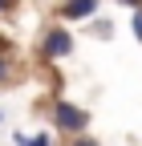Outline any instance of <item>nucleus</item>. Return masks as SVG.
<instances>
[{
    "label": "nucleus",
    "mask_w": 142,
    "mask_h": 146,
    "mask_svg": "<svg viewBox=\"0 0 142 146\" xmlns=\"http://www.w3.org/2000/svg\"><path fill=\"white\" fill-rule=\"evenodd\" d=\"M49 122H53V130L57 134H85L90 130V114H85L81 106H73V102H65V98H57L49 106Z\"/></svg>",
    "instance_id": "1"
},
{
    "label": "nucleus",
    "mask_w": 142,
    "mask_h": 146,
    "mask_svg": "<svg viewBox=\"0 0 142 146\" xmlns=\"http://www.w3.org/2000/svg\"><path fill=\"white\" fill-rule=\"evenodd\" d=\"M41 49H45V57H49V61H61V57H69V53H73V33H69L65 25H53V29L45 33Z\"/></svg>",
    "instance_id": "2"
},
{
    "label": "nucleus",
    "mask_w": 142,
    "mask_h": 146,
    "mask_svg": "<svg viewBox=\"0 0 142 146\" xmlns=\"http://www.w3.org/2000/svg\"><path fill=\"white\" fill-rule=\"evenodd\" d=\"M98 4H102V0H65L57 12H61V21H94Z\"/></svg>",
    "instance_id": "3"
},
{
    "label": "nucleus",
    "mask_w": 142,
    "mask_h": 146,
    "mask_svg": "<svg viewBox=\"0 0 142 146\" xmlns=\"http://www.w3.org/2000/svg\"><path fill=\"white\" fill-rule=\"evenodd\" d=\"M12 142L16 146H53V134H12Z\"/></svg>",
    "instance_id": "4"
},
{
    "label": "nucleus",
    "mask_w": 142,
    "mask_h": 146,
    "mask_svg": "<svg viewBox=\"0 0 142 146\" xmlns=\"http://www.w3.org/2000/svg\"><path fill=\"white\" fill-rule=\"evenodd\" d=\"M130 33H134V36H138V45H142V8H138V12H134V21H130Z\"/></svg>",
    "instance_id": "5"
},
{
    "label": "nucleus",
    "mask_w": 142,
    "mask_h": 146,
    "mask_svg": "<svg viewBox=\"0 0 142 146\" xmlns=\"http://www.w3.org/2000/svg\"><path fill=\"white\" fill-rule=\"evenodd\" d=\"M69 146H102V142H98V138H90V134H77Z\"/></svg>",
    "instance_id": "6"
},
{
    "label": "nucleus",
    "mask_w": 142,
    "mask_h": 146,
    "mask_svg": "<svg viewBox=\"0 0 142 146\" xmlns=\"http://www.w3.org/2000/svg\"><path fill=\"white\" fill-rule=\"evenodd\" d=\"M8 81V53H0V85Z\"/></svg>",
    "instance_id": "7"
},
{
    "label": "nucleus",
    "mask_w": 142,
    "mask_h": 146,
    "mask_svg": "<svg viewBox=\"0 0 142 146\" xmlns=\"http://www.w3.org/2000/svg\"><path fill=\"white\" fill-rule=\"evenodd\" d=\"M16 8V0H0V16H4V12H12Z\"/></svg>",
    "instance_id": "8"
},
{
    "label": "nucleus",
    "mask_w": 142,
    "mask_h": 146,
    "mask_svg": "<svg viewBox=\"0 0 142 146\" xmlns=\"http://www.w3.org/2000/svg\"><path fill=\"white\" fill-rule=\"evenodd\" d=\"M118 4H126V8H134V12H138V8H142V0H118Z\"/></svg>",
    "instance_id": "9"
},
{
    "label": "nucleus",
    "mask_w": 142,
    "mask_h": 146,
    "mask_svg": "<svg viewBox=\"0 0 142 146\" xmlns=\"http://www.w3.org/2000/svg\"><path fill=\"white\" fill-rule=\"evenodd\" d=\"M0 118H4V114H0Z\"/></svg>",
    "instance_id": "10"
}]
</instances>
